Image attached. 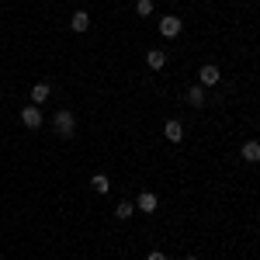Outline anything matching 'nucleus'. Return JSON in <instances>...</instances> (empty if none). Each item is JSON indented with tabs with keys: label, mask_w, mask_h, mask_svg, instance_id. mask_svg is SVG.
I'll return each instance as SVG.
<instances>
[{
	"label": "nucleus",
	"mask_w": 260,
	"mask_h": 260,
	"mask_svg": "<svg viewBox=\"0 0 260 260\" xmlns=\"http://www.w3.org/2000/svg\"><path fill=\"white\" fill-rule=\"evenodd\" d=\"M70 28H73L77 35H83V31L90 28V14H87V11H73V18H70Z\"/></svg>",
	"instance_id": "obj_6"
},
{
	"label": "nucleus",
	"mask_w": 260,
	"mask_h": 260,
	"mask_svg": "<svg viewBox=\"0 0 260 260\" xmlns=\"http://www.w3.org/2000/svg\"><path fill=\"white\" fill-rule=\"evenodd\" d=\"M198 80H201V87H215V83L222 80V70L215 66V62H205L198 70Z\"/></svg>",
	"instance_id": "obj_2"
},
{
	"label": "nucleus",
	"mask_w": 260,
	"mask_h": 260,
	"mask_svg": "<svg viewBox=\"0 0 260 260\" xmlns=\"http://www.w3.org/2000/svg\"><path fill=\"white\" fill-rule=\"evenodd\" d=\"M132 212H136V205H132V201H118V208H115V219L128 222V219H132Z\"/></svg>",
	"instance_id": "obj_13"
},
{
	"label": "nucleus",
	"mask_w": 260,
	"mask_h": 260,
	"mask_svg": "<svg viewBox=\"0 0 260 260\" xmlns=\"http://www.w3.org/2000/svg\"><path fill=\"white\" fill-rule=\"evenodd\" d=\"M160 208V198L153 194V191H142L139 194V212H156Z\"/></svg>",
	"instance_id": "obj_8"
},
{
	"label": "nucleus",
	"mask_w": 260,
	"mask_h": 260,
	"mask_svg": "<svg viewBox=\"0 0 260 260\" xmlns=\"http://www.w3.org/2000/svg\"><path fill=\"white\" fill-rule=\"evenodd\" d=\"M52 125H56V136H59V139H73V132H77V115H73L70 108H59L56 118H52Z\"/></svg>",
	"instance_id": "obj_1"
},
{
	"label": "nucleus",
	"mask_w": 260,
	"mask_h": 260,
	"mask_svg": "<svg viewBox=\"0 0 260 260\" xmlns=\"http://www.w3.org/2000/svg\"><path fill=\"white\" fill-rule=\"evenodd\" d=\"M187 101H191L194 108H205V87H201V83H194V87L187 90Z\"/></svg>",
	"instance_id": "obj_12"
},
{
	"label": "nucleus",
	"mask_w": 260,
	"mask_h": 260,
	"mask_svg": "<svg viewBox=\"0 0 260 260\" xmlns=\"http://www.w3.org/2000/svg\"><path fill=\"white\" fill-rule=\"evenodd\" d=\"M136 14L139 18H149L153 14V0H136Z\"/></svg>",
	"instance_id": "obj_14"
},
{
	"label": "nucleus",
	"mask_w": 260,
	"mask_h": 260,
	"mask_svg": "<svg viewBox=\"0 0 260 260\" xmlns=\"http://www.w3.org/2000/svg\"><path fill=\"white\" fill-rule=\"evenodd\" d=\"M243 160H246V163H260V142L257 139L243 142Z\"/></svg>",
	"instance_id": "obj_7"
},
{
	"label": "nucleus",
	"mask_w": 260,
	"mask_h": 260,
	"mask_svg": "<svg viewBox=\"0 0 260 260\" xmlns=\"http://www.w3.org/2000/svg\"><path fill=\"white\" fill-rule=\"evenodd\" d=\"M146 62H149V70H163L167 66V52L163 49H149L146 52Z\"/></svg>",
	"instance_id": "obj_9"
},
{
	"label": "nucleus",
	"mask_w": 260,
	"mask_h": 260,
	"mask_svg": "<svg viewBox=\"0 0 260 260\" xmlns=\"http://www.w3.org/2000/svg\"><path fill=\"white\" fill-rule=\"evenodd\" d=\"M90 187H94L98 194H108V191H111V180L104 177V174H94V177H90Z\"/></svg>",
	"instance_id": "obj_11"
},
{
	"label": "nucleus",
	"mask_w": 260,
	"mask_h": 260,
	"mask_svg": "<svg viewBox=\"0 0 260 260\" xmlns=\"http://www.w3.org/2000/svg\"><path fill=\"white\" fill-rule=\"evenodd\" d=\"M187 260H198V257H187Z\"/></svg>",
	"instance_id": "obj_16"
},
{
	"label": "nucleus",
	"mask_w": 260,
	"mask_h": 260,
	"mask_svg": "<svg viewBox=\"0 0 260 260\" xmlns=\"http://www.w3.org/2000/svg\"><path fill=\"white\" fill-rule=\"evenodd\" d=\"M49 94H52V87H49L45 80L35 83V87H31V104H45V101H49Z\"/></svg>",
	"instance_id": "obj_10"
},
{
	"label": "nucleus",
	"mask_w": 260,
	"mask_h": 260,
	"mask_svg": "<svg viewBox=\"0 0 260 260\" xmlns=\"http://www.w3.org/2000/svg\"><path fill=\"white\" fill-rule=\"evenodd\" d=\"M163 136H167V142H180L184 139V125H180L177 118H170L167 125H163Z\"/></svg>",
	"instance_id": "obj_5"
},
{
	"label": "nucleus",
	"mask_w": 260,
	"mask_h": 260,
	"mask_svg": "<svg viewBox=\"0 0 260 260\" xmlns=\"http://www.w3.org/2000/svg\"><path fill=\"white\" fill-rule=\"evenodd\" d=\"M180 28H184V21H180L177 14H167V18L160 21V35H163V39H177Z\"/></svg>",
	"instance_id": "obj_4"
},
{
	"label": "nucleus",
	"mask_w": 260,
	"mask_h": 260,
	"mask_svg": "<svg viewBox=\"0 0 260 260\" xmlns=\"http://www.w3.org/2000/svg\"><path fill=\"white\" fill-rule=\"evenodd\" d=\"M21 121H24V128H42V108L39 104H24L21 108Z\"/></svg>",
	"instance_id": "obj_3"
},
{
	"label": "nucleus",
	"mask_w": 260,
	"mask_h": 260,
	"mask_svg": "<svg viewBox=\"0 0 260 260\" xmlns=\"http://www.w3.org/2000/svg\"><path fill=\"white\" fill-rule=\"evenodd\" d=\"M146 260H167V253H163V250H153V253H149Z\"/></svg>",
	"instance_id": "obj_15"
}]
</instances>
